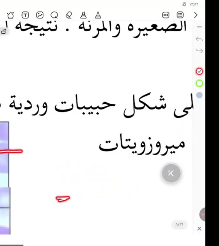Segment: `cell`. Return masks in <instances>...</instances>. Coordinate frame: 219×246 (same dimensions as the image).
<instances>
[{
    "label": "cell",
    "mask_w": 219,
    "mask_h": 246,
    "mask_svg": "<svg viewBox=\"0 0 219 246\" xmlns=\"http://www.w3.org/2000/svg\"><path fill=\"white\" fill-rule=\"evenodd\" d=\"M162 174L163 178L166 182L173 183L179 180L181 176V171L177 165L170 164L164 167Z\"/></svg>",
    "instance_id": "1"
},
{
    "label": "cell",
    "mask_w": 219,
    "mask_h": 246,
    "mask_svg": "<svg viewBox=\"0 0 219 246\" xmlns=\"http://www.w3.org/2000/svg\"><path fill=\"white\" fill-rule=\"evenodd\" d=\"M10 206V189L0 188V209H7Z\"/></svg>",
    "instance_id": "2"
},
{
    "label": "cell",
    "mask_w": 219,
    "mask_h": 246,
    "mask_svg": "<svg viewBox=\"0 0 219 246\" xmlns=\"http://www.w3.org/2000/svg\"><path fill=\"white\" fill-rule=\"evenodd\" d=\"M8 172L7 154L0 152V173H7Z\"/></svg>",
    "instance_id": "3"
},
{
    "label": "cell",
    "mask_w": 219,
    "mask_h": 246,
    "mask_svg": "<svg viewBox=\"0 0 219 246\" xmlns=\"http://www.w3.org/2000/svg\"><path fill=\"white\" fill-rule=\"evenodd\" d=\"M10 230L8 227L6 226H0V235H9Z\"/></svg>",
    "instance_id": "4"
},
{
    "label": "cell",
    "mask_w": 219,
    "mask_h": 246,
    "mask_svg": "<svg viewBox=\"0 0 219 246\" xmlns=\"http://www.w3.org/2000/svg\"><path fill=\"white\" fill-rule=\"evenodd\" d=\"M195 73H196V74H197V75H198V76H201V75H203V74H204V69H202V68H201V67H198V68H197L196 69Z\"/></svg>",
    "instance_id": "5"
},
{
    "label": "cell",
    "mask_w": 219,
    "mask_h": 246,
    "mask_svg": "<svg viewBox=\"0 0 219 246\" xmlns=\"http://www.w3.org/2000/svg\"><path fill=\"white\" fill-rule=\"evenodd\" d=\"M196 85L197 87H202L204 85V83L201 79H198L196 82Z\"/></svg>",
    "instance_id": "6"
},
{
    "label": "cell",
    "mask_w": 219,
    "mask_h": 246,
    "mask_svg": "<svg viewBox=\"0 0 219 246\" xmlns=\"http://www.w3.org/2000/svg\"><path fill=\"white\" fill-rule=\"evenodd\" d=\"M55 110H56L57 111L59 112H69V111H71V110H72V109H73V107H72V108H70V109H57V108H56V106L55 107Z\"/></svg>",
    "instance_id": "7"
},
{
    "label": "cell",
    "mask_w": 219,
    "mask_h": 246,
    "mask_svg": "<svg viewBox=\"0 0 219 246\" xmlns=\"http://www.w3.org/2000/svg\"><path fill=\"white\" fill-rule=\"evenodd\" d=\"M205 208L201 210L200 213V216L201 217V218L203 221H205V211H204Z\"/></svg>",
    "instance_id": "8"
},
{
    "label": "cell",
    "mask_w": 219,
    "mask_h": 246,
    "mask_svg": "<svg viewBox=\"0 0 219 246\" xmlns=\"http://www.w3.org/2000/svg\"><path fill=\"white\" fill-rule=\"evenodd\" d=\"M183 12H178L177 13V17L179 18H182L183 17Z\"/></svg>",
    "instance_id": "9"
},
{
    "label": "cell",
    "mask_w": 219,
    "mask_h": 246,
    "mask_svg": "<svg viewBox=\"0 0 219 246\" xmlns=\"http://www.w3.org/2000/svg\"><path fill=\"white\" fill-rule=\"evenodd\" d=\"M169 16V14L168 12H163V17L164 18H168Z\"/></svg>",
    "instance_id": "10"
},
{
    "label": "cell",
    "mask_w": 219,
    "mask_h": 246,
    "mask_svg": "<svg viewBox=\"0 0 219 246\" xmlns=\"http://www.w3.org/2000/svg\"><path fill=\"white\" fill-rule=\"evenodd\" d=\"M197 98L200 99L202 97V94L201 92H198L197 94Z\"/></svg>",
    "instance_id": "11"
},
{
    "label": "cell",
    "mask_w": 219,
    "mask_h": 246,
    "mask_svg": "<svg viewBox=\"0 0 219 246\" xmlns=\"http://www.w3.org/2000/svg\"><path fill=\"white\" fill-rule=\"evenodd\" d=\"M107 104V105H108V106H115V105H114V104H110V103H107V102H104L102 104L103 105V104Z\"/></svg>",
    "instance_id": "12"
},
{
    "label": "cell",
    "mask_w": 219,
    "mask_h": 246,
    "mask_svg": "<svg viewBox=\"0 0 219 246\" xmlns=\"http://www.w3.org/2000/svg\"><path fill=\"white\" fill-rule=\"evenodd\" d=\"M21 28V24L20 23L19 24H18L16 26V29H18Z\"/></svg>",
    "instance_id": "13"
},
{
    "label": "cell",
    "mask_w": 219,
    "mask_h": 246,
    "mask_svg": "<svg viewBox=\"0 0 219 246\" xmlns=\"http://www.w3.org/2000/svg\"><path fill=\"white\" fill-rule=\"evenodd\" d=\"M109 107V106H105V107H102V108H100V107H99H99H98V108H99V109H100V110H102V109H105V108H107V107Z\"/></svg>",
    "instance_id": "14"
},
{
    "label": "cell",
    "mask_w": 219,
    "mask_h": 246,
    "mask_svg": "<svg viewBox=\"0 0 219 246\" xmlns=\"http://www.w3.org/2000/svg\"><path fill=\"white\" fill-rule=\"evenodd\" d=\"M83 28H84V24H83V23L82 24L80 25V27H79V28L82 29Z\"/></svg>",
    "instance_id": "15"
},
{
    "label": "cell",
    "mask_w": 219,
    "mask_h": 246,
    "mask_svg": "<svg viewBox=\"0 0 219 246\" xmlns=\"http://www.w3.org/2000/svg\"><path fill=\"white\" fill-rule=\"evenodd\" d=\"M42 28L40 29H38L34 28V31H41V30H42Z\"/></svg>",
    "instance_id": "16"
},
{
    "label": "cell",
    "mask_w": 219,
    "mask_h": 246,
    "mask_svg": "<svg viewBox=\"0 0 219 246\" xmlns=\"http://www.w3.org/2000/svg\"><path fill=\"white\" fill-rule=\"evenodd\" d=\"M84 108H85V109H88H88H90V108H91V106H90V107H88V108H86V107L85 106H84Z\"/></svg>",
    "instance_id": "17"
},
{
    "label": "cell",
    "mask_w": 219,
    "mask_h": 246,
    "mask_svg": "<svg viewBox=\"0 0 219 246\" xmlns=\"http://www.w3.org/2000/svg\"><path fill=\"white\" fill-rule=\"evenodd\" d=\"M98 107H99V106H97L96 107H95V108H93L92 106H91V108H92L93 109V110H94V109L95 110V109H96L97 108H98Z\"/></svg>",
    "instance_id": "18"
},
{
    "label": "cell",
    "mask_w": 219,
    "mask_h": 246,
    "mask_svg": "<svg viewBox=\"0 0 219 246\" xmlns=\"http://www.w3.org/2000/svg\"><path fill=\"white\" fill-rule=\"evenodd\" d=\"M103 26L104 27V21H103ZM104 29V30H105V28H104V29Z\"/></svg>",
    "instance_id": "19"
}]
</instances>
